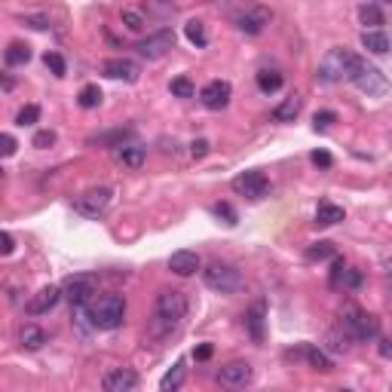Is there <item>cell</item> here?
I'll list each match as a JSON object with an SVG mask.
<instances>
[{
    "instance_id": "cell-1",
    "label": "cell",
    "mask_w": 392,
    "mask_h": 392,
    "mask_svg": "<svg viewBox=\"0 0 392 392\" xmlns=\"http://www.w3.org/2000/svg\"><path fill=\"white\" fill-rule=\"evenodd\" d=\"M187 316V297L184 291H175V289H166L156 294L154 300V310H150V319H147V337L156 343L169 341L175 331L181 328Z\"/></svg>"
},
{
    "instance_id": "cell-2",
    "label": "cell",
    "mask_w": 392,
    "mask_h": 392,
    "mask_svg": "<svg viewBox=\"0 0 392 392\" xmlns=\"http://www.w3.org/2000/svg\"><path fill=\"white\" fill-rule=\"evenodd\" d=\"M86 316H89V322H93V328H101V331L120 328L123 319H126V297L117 291L101 294V297L86 304Z\"/></svg>"
},
{
    "instance_id": "cell-3",
    "label": "cell",
    "mask_w": 392,
    "mask_h": 392,
    "mask_svg": "<svg viewBox=\"0 0 392 392\" xmlns=\"http://www.w3.org/2000/svg\"><path fill=\"white\" fill-rule=\"evenodd\" d=\"M341 328L352 341H362V343H371L380 337V319L371 316V313L358 310V306H343L341 313Z\"/></svg>"
},
{
    "instance_id": "cell-4",
    "label": "cell",
    "mask_w": 392,
    "mask_h": 392,
    "mask_svg": "<svg viewBox=\"0 0 392 392\" xmlns=\"http://www.w3.org/2000/svg\"><path fill=\"white\" fill-rule=\"evenodd\" d=\"M356 62H358V56H352L350 49H343V47H334V49H328V56L319 62V71H316V77L322 83H341V80H350L352 77V68H356Z\"/></svg>"
},
{
    "instance_id": "cell-5",
    "label": "cell",
    "mask_w": 392,
    "mask_h": 392,
    "mask_svg": "<svg viewBox=\"0 0 392 392\" xmlns=\"http://www.w3.org/2000/svg\"><path fill=\"white\" fill-rule=\"evenodd\" d=\"M202 282H206V289H212L218 294H233L243 289V273L233 264L212 260V264H206V270H202Z\"/></svg>"
},
{
    "instance_id": "cell-6",
    "label": "cell",
    "mask_w": 392,
    "mask_h": 392,
    "mask_svg": "<svg viewBox=\"0 0 392 392\" xmlns=\"http://www.w3.org/2000/svg\"><path fill=\"white\" fill-rule=\"evenodd\" d=\"M350 83H356V86L362 89V93H368V95H387L389 93V80L380 74V68L368 64L365 58H358V62H356Z\"/></svg>"
},
{
    "instance_id": "cell-7",
    "label": "cell",
    "mask_w": 392,
    "mask_h": 392,
    "mask_svg": "<svg viewBox=\"0 0 392 392\" xmlns=\"http://www.w3.org/2000/svg\"><path fill=\"white\" fill-rule=\"evenodd\" d=\"M230 187H233V193L245 196V199H252V202L264 199V196L270 193V181H267V175H264V172H258V169L236 175V178L230 181Z\"/></svg>"
},
{
    "instance_id": "cell-8",
    "label": "cell",
    "mask_w": 392,
    "mask_h": 392,
    "mask_svg": "<svg viewBox=\"0 0 392 392\" xmlns=\"http://www.w3.org/2000/svg\"><path fill=\"white\" fill-rule=\"evenodd\" d=\"M108 206H110V191L108 187H93V191L80 193L74 199V212L83 215V218H93V221L98 218V215L108 212Z\"/></svg>"
},
{
    "instance_id": "cell-9",
    "label": "cell",
    "mask_w": 392,
    "mask_h": 392,
    "mask_svg": "<svg viewBox=\"0 0 392 392\" xmlns=\"http://www.w3.org/2000/svg\"><path fill=\"white\" fill-rule=\"evenodd\" d=\"M175 49V31L172 28H160L154 31V34H147L145 40L138 43V52L145 58H150V62H156V58H162L166 52Z\"/></svg>"
},
{
    "instance_id": "cell-10",
    "label": "cell",
    "mask_w": 392,
    "mask_h": 392,
    "mask_svg": "<svg viewBox=\"0 0 392 392\" xmlns=\"http://www.w3.org/2000/svg\"><path fill=\"white\" fill-rule=\"evenodd\" d=\"M62 294L71 306H86L95 294V279L93 276H68L62 285Z\"/></svg>"
},
{
    "instance_id": "cell-11",
    "label": "cell",
    "mask_w": 392,
    "mask_h": 392,
    "mask_svg": "<svg viewBox=\"0 0 392 392\" xmlns=\"http://www.w3.org/2000/svg\"><path fill=\"white\" fill-rule=\"evenodd\" d=\"M252 377H254V371L248 362H230L218 371L221 387H227V389H245L252 383Z\"/></svg>"
},
{
    "instance_id": "cell-12",
    "label": "cell",
    "mask_w": 392,
    "mask_h": 392,
    "mask_svg": "<svg viewBox=\"0 0 392 392\" xmlns=\"http://www.w3.org/2000/svg\"><path fill=\"white\" fill-rule=\"evenodd\" d=\"M233 25H236L243 34L248 37H258L260 31L270 25V10H264V6H252V10H245V12H239L236 19H233Z\"/></svg>"
},
{
    "instance_id": "cell-13",
    "label": "cell",
    "mask_w": 392,
    "mask_h": 392,
    "mask_svg": "<svg viewBox=\"0 0 392 392\" xmlns=\"http://www.w3.org/2000/svg\"><path fill=\"white\" fill-rule=\"evenodd\" d=\"M230 95H233V86L227 80H212L202 86L199 93V101L206 104L208 110H224L227 104H230Z\"/></svg>"
},
{
    "instance_id": "cell-14",
    "label": "cell",
    "mask_w": 392,
    "mask_h": 392,
    "mask_svg": "<svg viewBox=\"0 0 392 392\" xmlns=\"http://www.w3.org/2000/svg\"><path fill=\"white\" fill-rule=\"evenodd\" d=\"M101 389L104 392H132V389H138V374H135L132 368H114L104 374Z\"/></svg>"
},
{
    "instance_id": "cell-15",
    "label": "cell",
    "mask_w": 392,
    "mask_h": 392,
    "mask_svg": "<svg viewBox=\"0 0 392 392\" xmlns=\"http://www.w3.org/2000/svg\"><path fill=\"white\" fill-rule=\"evenodd\" d=\"M62 297H64L62 289H56V285H47V289H40V291L34 294V297L28 300V304H25V313H28V316H43V313H49Z\"/></svg>"
},
{
    "instance_id": "cell-16",
    "label": "cell",
    "mask_w": 392,
    "mask_h": 392,
    "mask_svg": "<svg viewBox=\"0 0 392 392\" xmlns=\"http://www.w3.org/2000/svg\"><path fill=\"white\" fill-rule=\"evenodd\" d=\"M101 74L110 77V80L135 83V80H138V64L129 62V58H108V62L101 64Z\"/></svg>"
},
{
    "instance_id": "cell-17",
    "label": "cell",
    "mask_w": 392,
    "mask_h": 392,
    "mask_svg": "<svg viewBox=\"0 0 392 392\" xmlns=\"http://www.w3.org/2000/svg\"><path fill=\"white\" fill-rule=\"evenodd\" d=\"M169 270H172L175 276H193V273L199 270V254L181 248V252H175L172 258H169Z\"/></svg>"
},
{
    "instance_id": "cell-18",
    "label": "cell",
    "mask_w": 392,
    "mask_h": 392,
    "mask_svg": "<svg viewBox=\"0 0 392 392\" xmlns=\"http://www.w3.org/2000/svg\"><path fill=\"white\" fill-rule=\"evenodd\" d=\"M362 47L368 52H374V56H387L389 52V37L383 28H368L362 31Z\"/></svg>"
},
{
    "instance_id": "cell-19",
    "label": "cell",
    "mask_w": 392,
    "mask_h": 392,
    "mask_svg": "<svg viewBox=\"0 0 392 392\" xmlns=\"http://www.w3.org/2000/svg\"><path fill=\"white\" fill-rule=\"evenodd\" d=\"M300 108H304V98H300V95H289L282 104H276V108H273V120H276V123H294V117L300 114Z\"/></svg>"
},
{
    "instance_id": "cell-20",
    "label": "cell",
    "mask_w": 392,
    "mask_h": 392,
    "mask_svg": "<svg viewBox=\"0 0 392 392\" xmlns=\"http://www.w3.org/2000/svg\"><path fill=\"white\" fill-rule=\"evenodd\" d=\"M245 331L252 334L254 343L264 341V304H254L252 310L245 313Z\"/></svg>"
},
{
    "instance_id": "cell-21",
    "label": "cell",
    "mask_w": 392,
    "mask_h": 392,
    "mask_svg": "<svg viewBox=\"0 0 392 392\" xmlns=\"http://www.w3.org/2000/svg\"><path fill=\"white\" fill-rule=\"evenodd\" d=\"M254 80H258V89L264 95H273L282 89V74H279L276 68H260L258 74H254Z\"/></svg>"
},
{
    "instance_id": "cell-22",
    "label": "cell",
    "mask_w": 392,
    "mask_h": 392,
    "mask_svg": "<svg viewBox=\"0 0 392 392\" xmlns=\"http://www.w3.org/2000/svg\"><path fill=\"white\" fill-rule=\"evenodd\" d=\"M358 22L365 25V31L368 28H383V25H387V16H383V10L377 3H362L358 6Z\"/></svg>"
},
{
    "instance_id": "cell-23",
    "label": "cell",
    "mask_w": 392,
    "mask_h": 392,
    "mask_svg": "<svg viewBox=\"0 0 392 392\" xmlns=\"http://www.w3.org/2000/svg\"><path fill=\"white\" fill-rule=\"evenodd\" d=\"M337 221H343V208L334 202H319L316 208V224L319 227H334Z\"/></svg>"
},
{
    "instance_id": "cell-24",
    "label": "cell",
    "mask_w": 392,
    "mask_h": 392,
    "mask_svg": "<svg viewBox=\"0 0 392 392\" xmlns=\"http://www.w3.org/2000/svg\"><path fill=\"white\" fill-rule=\"evenodd\" d=\"M19 341H22V350H40L43 343H47V331L37 328V325H25L22 334H19Z\"/></svg>"
},
{
    "instance_id": "cell-25",
    "label": "cell",
    "mask_w": 392,
    "mask_h": 392,
    "mask_svg": "<svg viewBox=\"0 0 392 392\" xmlns=\"http://www.w3.org/2000/svg\"><path fill=\"white\" fill-rule=\"evenodd\" d=\"M3 62L10 64V68H19V64H28L31 62V47L28 43H10L3 52Z\"/></svg>"
},
{
    "instance_id": "cell-26",
    "label": "cell",
    "mask_w": 392,
    "mask_h": 392,
    "mask_svg": "<svg viewBox=\"0 0 392 392\" xmlns=\"http://www.w3.org/2000/svg\"><path fill=\"white\" fill-rule=\"evenodd\" d=\"M145 147H138V145H129V147H120L117 150V160L123 162V166H129V169H141L145 166Z\"/></svg>"
},
{
    "instance_id": "cell-27",
    "label": "cell",
    "mask_w": 392,
    "mask_h": 392,
    "mask_svg": "<svg viewBox=\"0 0 392 392\" xmlns=\"http://www.w3.org/2000/svg\"><path fill=\"white\" fill-rule=\"evenodd\" d=\"M304 358L310 362V368L325 371V374H328V371L334 368V365H331V358L325 356V350H319V346H310V343H306V346H304Z\"/></svg>"
},
{
    "instance_id": "cell-28",
    "label": "cell",
    "mask_w": 392,
    "mask_h": 392,
    "mask_svg": "<svg viewBox=\"0 0 392 392\" xmlns=\"http://www.w3.org/2000/svg\"><path fill=\"white\" fill-rule=\"evenodd\" d=\"M101 89L95 86V83H89V86H83L80 89V95H77V104H80L83 110H93V108H98V104H101Z\"/></svg>"
},
{
    "instance_id": "cell-29",
    "label": "cell",
    "mask_w": 392,
    "mask_h": 392,
    "mask_svg": "<svg viewBox=\"0 0 392 392\" xmlns=\"http://www.w3.org/2000/svg\"><path fill=\"white\" fill-rule=\"evenodd\" d=\"M184 34H187V40H191L193 47H199V49L208 43V37H206V25H202L199 19H191V22L184 25Z\"/></svg>"
},
{
    "instance_id": "cell-30",
    "label": "cell",
    "mask_w": 392,
    "mask_h": 392,
    "mask_svg": "<svg viewBox=\"0 0 392 392\" xmlns=\"http://www.w3.org/2000/svg\"><path fill=\"white\" fill-rule=\"evenodd\" d=\"M181 383H184V362H178L166 377H162V380H160V389H162V392H175V389H181Z\"/></svg>"
},
{
    "instance_id": "cell-31",
    "label": "cell",
    "mask_w": 392,
    "mask_h": 392,
    "mask_svg": "<svg viewBox=\"0 0 392 392\" xmlns=\"http://www.w3.org/2000/svg\"><path fill=\"white\" fill-rule=\"evenodd\" d=\"M169 89H172L175 98H193V93H196V89H193V80H191V77H184V74L175 77V80L169 83Z\"/></svg>"
},
{
    "instance_id": "cell-32",
    "label": "cell",
    "mask_w": 392,
    "mask_h": 392,
    "mask_svg": "<svg viewBox=\"0 0 392 392\" xmlns=\"http://www.w3.org/2000/svg\"><path fill=\"white\" fill-rule=\"evenodd\" d=\"M350 341H352V337L346 334L343 328L341 331H328V337H325V343H328L331 352H346V350H350Z\"/></svg>"
},
{
    "instance_id": "cell-33",
    "label": "cell",
    "mask_w": 392,
    "mask_h": 392,
    "mask_svg": "<svg viewBox=\"0 0 392 392\" xmlns=\"http://www.w3.org/2000/svg\"><path fill=\"white\" fill-rule=\"evenodd\" d=\"M145 12H154V16H160V19H172L175 16V3L172 0H147Z\"/></svg>"
},
{
    "instance_id": "cell-34",
    "label": "cell",
    "mask_w": 392,
    "mask_h": 392,
    "mask_svg": "<svg viewBox=\"0 0 392 392\" xmlns=\"http://www.w3.org/2000/svg\"><path fill=\"white\" fill-rule=\"evenodd\" d=\"M123 25H126V31L138 34V31H145V16L138 10H123Z\"/></svg>"
},
{
    "instance_id": "cell-35",
    "label": "cell",
    "mask_w": 392,
    "mask_h": 392,
    "mask_svg": "<svg viewBox=\"0 0 392 392\" xmlns=\"http://www.w3.org/2000/svg\"><path fill=\"white\" fill-rule=\"evenodd\" d=\"M306 258H310V260L334 258V245H331V243H313L310 248H306Z\"/></svg>"
},
{
    "instance_id": "cell-36",
    "label": "cell",
    "mask_w": 392,
    "mask_h": 392,
    "mask_svg": "<svg viewBox=\"0 0 392 392\" xmlns=\"http://www.w3.org/2000/svg\"><path fill=\"white\" fill-rule=\"evenodd\" d=\"M37 120H40V108H37V104H25V108L19 110V117H16L19 126H34Z\"/></svg>"
},
{
    "instance_id": "cell-37",
    "label": "cell",
    "mask_w": 392,
    "mask_h": 392,
    "mask_svg": "<svg viewBox=\"0 0 392 392\" xmlns=\"http://www.w3.org/2000/svg\"><path fill=\"white\" fill-rule=\"evenodd\" d=\"M43 62H47V68L56 77H64V71H68V64H64V58L58 56V52H47V56H43Z\"/></svg>"
},
{
    "instance_id": "cell-38",
    "label": "cell",
    "mask_w": 392,
    "mask_h": 392,
    "mask_svg": "<svg viewBox=\"0 0 392 392\" xmlns=\"http://www.w3.org/2000/svg\"><path fill=\"white\" fill-rule=\"evenodd\" d=\"M331 123H337L334 110H316V117H313V126H316V132H325Z\"/></svg>"
},
{
    "instance_id": "cell-39",
    "label": "cell",
    "mask_w": 392,
    "mask_h": 392,
    "mask_svg": "<svg viewBox=\"0 0 392 392\" xmlns=\"http://www.w3.org/2000/svg\"><path fill=\"white\" fill-rule=\"evenodd\" d=\"M341 285L343 289H358V285H362V270H356V267H343Z\"/></svg>"
},
{
    "instance_id": "cell-40",
    "label": "cell",
    "mask_w": 392,
    "mask_h": 392,
    "mask_svg": "<svg viewBox=\"0 0 392 392\" xmlns=\"http://www.w3.org/2000/svg\"><path fill=\"white\" fill-rule=\"evenodd\" d=\"M212 212L218 215V218H224L230 227L239 221V218H236V212H233V206H230V202H215V206H212Z\"/></svg>"
},
{
    "instance_id": "cell-41",
    "label": "cell",
    "mask_w": 392,
    "mask_h": 392,
    "mask_svg": "<svg viewBox=\"0 0 392 392\" xmlns=\"http://www.w3.org/2000/svg\"><path fill=\"white\" fill-rule=\"evenodd\" d=\"M31 145H34L37 150H47V147L56 145V132H52V129H40V132L34 135V141H31Z\"/></svg>"
},
{
    "instance_id": "cell-42",
    "label": "cell",
    "mask_w": 392,
    "mask_h": 392,
    "mask_svg": "<svg viewBox=\"0 0 392 392\" xmlns=\"http://www.w3.org/2000/svg\"><path fill=\"white\" fill-rule=\"evenodd\" d=\"M22 25H28V28H34V31H47L49 28V19L47 16H25Z\"/></svg>"
},
{
    "instance_id": "cell-43",
    "label": "cell",
    "mask_w": 392,
    "mask_h": 392,
    "mask_svg": "<svg viewBox=\"0 0 392 392\" xmlns=\"http://www.w3.org/2000/svg\"><path fill=\"white\" fill-rule=\"evenodd\" d=\"M310 160H313V166H322V169H328L331 162H334V160H331V154H328V150H313V154H310Z\"/></svg>"
},
{
    "instance_id": "cell-44",
    "label": "cell",
    "mask_w": 392,
    "mask_h": 392,
    "mask_svg": "<svg viewBox=\"0 0 392 392\" xmlns=\"http://www.w3.org/2000/svg\"><path fill=\"white\" fill-rule=\"evenodd\" d=\"M0 154H3V156H12V154H16V138H12L10 132L0 135Z\"/></svg>"
},
{
    "instance_id": "cell-45",
    "label": "cell",
    "mask_w": 392,
    "mask_h": 392,
    "mask_svg": "<svg viewBox=\"0 0 392 392\" xmlns=\"http://www.w3.org/2000/svg\"><path fill=\"white\" fill-rule=\"evenodd\" d=\"M0 243H3V248H0V252H3V258H6V254H12V248H16V239H12L10 230L0 233Z\"/></svg>"
},
{
    "instance_id": "cell-46",
    "label": "cell",
    "mask_w": 392,
    "mask_h": 392,
    "mask_svg": "<svg viewBox=\"0 0 392 392\" xmlns=\"http://www.w3.org/2000/svg\"><path fill=\"white\" fill-rule=\"evenodd\" d=\"M191 154H193V156H206V154H208V141H206V138H196L193 145H191Z\"/></svg>"
},
{
    "instance_id": "cell-47",
    "label": "cell",
    "mask_w": 392,
    "mask_h": 392,
    "mask_svg": "<svg viewBox=\"0 0 392 392\" xmlns=\"http://www.w3.org/2000/svg\"><path fill=\"white\" fill-rule=\"evenodd\" d=\"M212 343H202V346H196V352H193V356L196 358H199V362H206V358H212Z\"/></svg>"
},
{
    "instance_id": "cell-48",
    "label": "cell",
    "mask_w": 392,
    "mask_h": 392,
    "mask_svg": "<svg viewBox=\"0 0 392 392\" xmlns=\"http://www.w3.org/2000/svg\"><path fill=\"white\" fill-rule=\"evenodd\" d=\"M380 356L392 358V337H380Z\"/></svg>"
},
{
    "instance_id": "cell-49",
    "label": "cell",
    "mask_w": 392,
    "mask_h": 392,
    "mask_svg": "<svg viewBox=\"0 0 392 392\" xmlns=\"http://www.w3.org/2000/svg\"><path fill=\"white\" fill-rule=\"evenodd\" d=\"M387 300H389V304H392V276L387 279Z\"/></svg>"
},
{
    "instance_id": "cell-50",
    "label": "cell",
    "mask_w": 392,
    "mask_h": 392,
    "mask_svg": "<svg viewBox=\"0 0 392 392\" xmlns=\"http://www.w3.org/2000/svg\"><path fill=\"white\" fill-rule=\"evenodd\" d=\"M383 3H389V6H392V0H383Z\"/></svg>"
}]
</instances>
